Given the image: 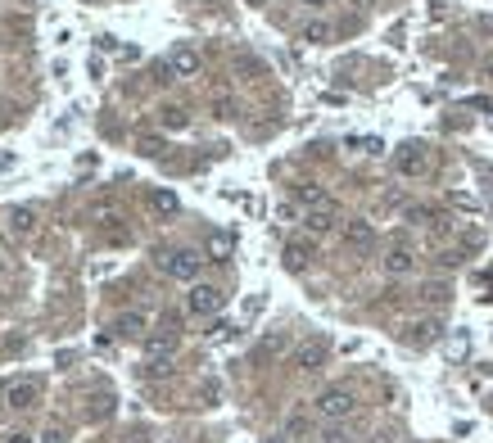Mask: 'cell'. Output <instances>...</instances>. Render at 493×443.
<instances>
[{
    "mask_svg": "<svg viewBox=\"0 0 493 443\" xmlns=\"http://www.w3.org/2000/svg\"><path fill=\"white\" fill-rule=\"evenodd\" d=\"M68 434H64V430H59V425H50V430H45V443H64Z\"/></svg>",
    "mask_w": 493,
    "mask_h": 443,
    "instance_id": "obj_24",
    "label": "cell"
},
{
    "mask_svg": "<svg viewBox=\"0 0 493 443\" xmlns=\"http://www.w3.org/2000/svg\"><path fill=\"white\" fill-rule=\"evenodd\" d=\"M109 412H114V403H109V398H95V408H91V416H95V421H104Z\"/></svg>",
    "mask_w": 493,
    "mask_h": 443,
    "instance_id": "obj_22",
    "label": "cell"
},
{
    "mask_svg": "<svg viewBox=\"0 0 493 443\" xmlns=\"http://www.w3.org/2000/svg\"><path fill=\"white\" fill-rule=\"evenodd\" d=\"M5 443H32L28 434H5Z\"/></svg>",
    "mask_w": 493,
    "mask_h": 443,
    "instance_id": "obj_25",
    "label": "cell"
},
{
    "mask_svg": "<svg viewBox=\"0 0 493 443\" xmlns=\"http://www.w3.org/2000/svg\"><path fill=\"white\" fill-rule=\"evenodd\" d=\"M303 41H313V45H326V41H330V23H322V18L303 23Z\"/></svg>",
    "mask_w": 493,
    "mask_h": 443,
    "instance_id": "obj_18",
    "label": "cell"
},
{
    "mask_svg": "<svg viewBox=\"0 0 493 443\" xmlns=\"http://www.w3.org/2000/svg\"><path fill=\"white\" fill-rule=\"evenodd\" d=\"M385 272L389 276H412L416 272V253L408 249V244H394V249L385 253Z\"/></svg>",
    "mask_w": 493,
    "mask_h": 443,
    "instance_id": "obj_9",
    "label": "cell"
},
{
    "mask_svg": "<svg viewBox=\"0 0 493 443\" xmlns=\"http://www.w3.org/2000/svg\"><path fill=\"white\" fill-rule=\"evenodd\" d=\"M443 299H448V290H443V285H426V303H443Z\"/></svg>",
    "mask_w": 493,
    "mask_h": 443,
    "instance_id": "obj_23",
    "label": "cell"
},
{
    "mask_svg": "<svg viewBox=\"0 0 493 443\" xmlns=\"http://www.w3.org/2000/svg\"><path fill=\"white\" fill-rule=\"evenodd\" d=\"M150 208H154L158 217H172V213H177V195H172V190H154L150 195Z\"/></svg>",
    "mask_w": 493,
    "mask_h": 443,
    "instance_id": "obj_16",
    "label": "cell"
},
{
    "mask_svg": "<svg viewBox=\"0 0 493 443\" xmlns=\"http://www.w3.org/2000/svg\"><path fill=\"white\" fill-rule=\"evenodd\" d=\"M122 443H145V434H131V439H122Z\"/></svg>",
    "mask_w": 493,
    "mask_h": 443,
    "instance_id": "obj_26",
    "label": "cell"
},
{
    "mask_svg": "<svg viewBox=\"0 0 493 443\" xmlns=\"http://www.w3.org/2000/svg\"><path fill=\"white\" fill-rule=\"evenodd\" d=\"M308 263H313V249H308V244H286V267L290 272H303Z\"/></svg>",
    "mask_w": 493,
    "mask_h": 443,
    "instance_id": "obj_15",
    "label": "cell"
},
{
    "mask_svg": "<svg viewBox=\"0 0 493 443\" xmlns=\"http://www.w3.org/2000/svg\"><path fill=\"white\" fill-rule=\"evenodd\" d=\"M303 226L313 231V236H326V231H335V213H308Z\"/></svg>",
    "mask_w": 493,
    "mask_h": 443,
    "instance_id": "obj_17",
    "label": "cell"
},
{
    "mask_svg": "<svg viewBox=\"0 0 493 443\" xmlns=\"http://www.w3.org/2000/svg\"><path fill=\"white\" fill-rule=\"evenodd\" d=\"M114 330H118L122 339H141L145 330H150V317H145L141 307H127V312H118V317H114Z\"/></svg>",
    "mask_w": 493,
    "mask_h": 443,
    "instance_id": "obj_8",
    "label": "cell"
},
{
    "mask_svg": "<svg viewBox=\"0 0 493 443\" xmlns=\"http://www.w3.org/2000/svg\"><path fill=\"white\" fill-rule=\"evenodd\" d=\"M208 253H213L217 263H222V258L231 253V240H227V236H213V240H208Z\"/></svg>",
    "mask_w": 493,
    "mask_h": 443,
    "instance_id": "obj_20",
    "label": "cell"
},
{
    "mask_svg": "<svg viewBox=\"0 0 493 443\" xmlns=\"http://www.w3.org/2000/svg\"><path fill=\"white\" fill-rule=\"evenodd\" d=\"M267 443H286V439H281V434H276V439H267Z\"/></svg>",
    "mask_w": 493,
    "mask_h": 443,
    "instance_id": "obj_29",
    "label": "cell"
},
{
    "mask_svg": "<svg viewBox=\"0 0 493 443\" xmlns=\"http://www.w3.org/2000/svg\"><path fill=\"white\" fill-rule=\"evenodd\" d=\"M326 443H353V439H349V430H344V425H330L326 430Z\"/></svg>",
    "mask_w": 493,
    "mask_h": 443,
    "instance_id": "obj_21",
    "label": "cell"
},
{
    "mask_svg": "<svg viewBox=\"0 0 493 443\" xmlns=\"http://www.w3.org/2000/svg\"><path fill=\"white\" fill-rule=\"evenodd\" d=\"M294 199H299L308 213H335V199L322 190V186H313V181H303V186H294Z\"/></svg>",
    "mask_w": 493,
    "mask_h": 443,
    "instance_id": "obj_7",
    "label": "cell"
},
{
    "mask_svg": "<svg viewBox=\"0 0 493 443\" xmlns=\"http://www.w3.org/2000/svg\"><path fill=\"white\" fill-rule=\"evenodd\" d=\"M303 5H313V9H322V5H326V0H303Z\"/></svg>",
    "mask_w": 493,
    "mask_h": 443,
    "instance_id": "obj_27",
    "label": "cell"
},
{
    "mask_svg": "<svg viewBox=\"0 0 493 443\" xmlns=\"http://www.w3.org/2000/svg\"><path fill=\"white\" fill-rule=\"evenodd\" d=\"M326 358H330V349H326L322 339H303L299 349H294V366H299V371H308V376H313V371H322Z\"/></svg>",
    "mask_w": 493,
    "mask_h": 443,
    "instance_id": "obj_6",
    "label": "cell"
},
{
    "mask_svg": "<svg viewBox=\"0 0 493 443\" xmlns=\"http://www.w3.org/2000/svg\"><path fill=\"white\" fill-rule=\"evenodd\" d=\"M340 236H344V244H349V249H367V244L376 240V231H372V222L353 217V222H344V226H340Z\"/></svg>",
    "mask_w": 493,
    "mask_h": 443,
    "instance_id": "obj_10",
    "label": "cell"
},
{
    "mask_svg": "<svg viewBox=\"0 0 493 443\" xmlns=\"http://www.w3.org/2000/svg\"><path fill=\"white\" fill-rule=\"evenodd\" d=\"M249 5H258V0H249Z\"/></svg>",
    "mask_w": 493,
    "mask_h": 443,
    "instance_id": "obj_30",
    "label": "cell"
},
{
    "mask_svg": "<svg viewBox=\"0 0 493 443\" xmlns=\"http://www.w3.org/2000/svg\"><path fill=\"white\" fill-rule=\"evenodd\" d=\"M217 307H222V290H217V285L195 280V285L186 290V312H190V317H213Z\"/></svg>",
    "mask_w": 493,
    "mask_h": 443,
    "instance_id": "obj_4",
    "label": "cell"
},
{
    "mask_svg": "<svg viewBox=\"0 0 493 443\" xmlns=\"http://www.w3.org/2000/svg\"><path fill=\"white\" fill-rule=\"evenodd\" d=\"M32 226H36L32 208H14V213H9V231H14V236H32Z\"/></svg>",
    "mask_w": 493,
    "mask_h": 443,
    "instance_id": "obj_14",
    "label": "cell"
},
{
    "mask_svg": "<svg viewBox=\"0 0 493 443\" xmlns=\"http://www.w3.org/2000/svg\"><path fill=\"white\" fill-rule=\"evenodd\" d=\"M200 263L204 258L195 249H158V272L172 276V280H195L200 276Z\"/></svg>",
    "mask_w": 493,
    "mask_h": 443,
    "instance_id": "obj_1",
    "label": "cell"
},
{
    "mask_svg": "<svg viewBox=\"0 0 493 443\" xmlns=\"http://www.w3.org/2000/svg\"><path fill=\"white\" fill-rule=\"evenodd\" d=\"M158 118H163V127H172V131H181V127H186V109H177V104L158 109Z\"/></svg>",
    "mask_w": 493,
    "mask_h": 443,
    "instance_id": "obj_19",
    "label": "cell"
},
{
    "mask_svg": "<svg viewBox=\"0 0 493 443\" xmlns=\"http://www.w3.org/2000/svg\"><path fill=\"white\" fill-rule=\"evenodd\" d=\"M439 330H443V326L435 322V317H426V322L408 326V339H412V344H421V349H426V344H435V339H439Z\"/></svg>",
    "mask_w": 493,
    "mask_h": 443,
    "instance_id": "obj_13",
    "label": "cell"
},
{
    "mask_svg": "<svg viewBox=\"0 0 493 443\" xmlns=\"http://www.w3.org/2000/svg\"><path fill=\"white\" fill-rule=\"evenodd\" d=\"M394 168H399V177H426V172H430V150H426L421 141L399 145V154H394Z\"/></svg>",
    "mask_w": 493,
    "mask_h": 443,
    "instance_id": "obj_2",
    "label": "cell"
},
{
    "mask_svg": "<svg viewBox=\"0 0 493 443\" xmlns=\"http://www.w3.org/2000/svg\"><path fill=\"white\" fill-rule=\"evenodd\" d=\"M317 412H322L326 421H344V416L357 412V398L349 389H322L317 393Z\"/></svg>",
    "mask_w": 493,
    "mask_h": 443,
    "instance_id": "obj_3",
    "label": "cell"
},
{
    "mask_svg": "<svg viewBox=\"0 0 493 443\" xmlns=\"http://www.w3.org/2000/svg\"><path fill=\"white\" fill-rule=\"evenodd\" d=\"M168 68H172V77H195L200 72V50H190V45H177L168 59Z\"/></svg>",
    "mask_w": 493,
    "mask_h": 443,
    "instance_id": "obj_11",
    "label": "cell"
},
{
    "mask_svg": "<svg viewBox=\"0 0 493 443\" xmlns=\"http://www.w3.org/2000/svg\"><path fill=\"white\" fill-rule=\"evenodd\" d=\"M484 77H489V82H493V59H489V68H484Z\"/></svg>",
    "mask_w": 493,
    "mask_h": 443,
    "instance_id": "obj_28",
    "label": "cell"
},
{
    "mask_svg": "<svg viewBox=\"0 0 493 443\" xmlns=\"http://www.w3.org/2000/svg\"><path fill=\"white\" fill-rule=\"evenodd\" d=\"M36 403H41V385H36V380H9V385H5V408L32 412Z\"/></svg>",
    "mask_w": 493,
    "mask_h": 443,
    "instance_id": "obj_5",
    "label": "cell"
},
{
    "mask_svg": "<svg viewBox=\"0 0 493 443\" xmlns=\"http://www.w3.org/2000/svg\"><path fill=\"white\" fill-rule=\"evenodd\" d=\"M172 353H177V335H172V330H163V335H150V339H145V358H150V362H168Z\"/></svg>",
    "mask_w": 493,
    "mask_h": 443,
    "instance_id": "obj_12",
    "label": "cell"
}]
</instances>
